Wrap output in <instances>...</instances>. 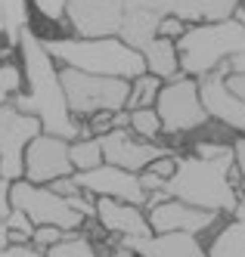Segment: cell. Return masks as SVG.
Segmentation results:
<instances>
[{
    "label": "cell",
    "instance_id": "cell-36",
    "mask_svg": "<svg viewBox=\"0 0 245 257\" xmlns=\"http://www.w3.org/2000/svg\"><path fill=\"white\" fill-rule=\"evenodd\" d=\"M223 81H227V90H230V93H233L239 102H245V75H227Z\"/></svg>",
    "mask_w": 245,
    "mask_h": 257
},
{
    "label": "cell",
    "instance_id": "cell-20",
    "mask_svg": "<svg viewBox=\"0 0 245 257\" xmlns=\"http://www.w3.org/2000/svg\"><path fill=\"white\" fill-rule=\"evenodd\" d=\"M68 161L74 174H84V171H93L103 164V146L97 137H87V140H71L68 143Z\"/></svg>",
    "mask_w": 245,
    "mask_h": 257
},
{
    "label": "cell",
    "instance_id": "cell-42",
    "mask_svg": "<svg viewBox=\"0 0 245 257\" xmlns=\"http://www.w3.org/2000/svg\"><path fill=\"white\" fill-rule=\"evenodd\" d=\"M239 7H242V13H245V0H242V4H239Z\"/></svg>",
    "mask_w": 245,
    "mask_h": 257
},
{
    "label": "cell",
    "instance_id": "cell-11",
    "mask_svg": "<svg viewBox=\"0 0 245 257\" xmlns=\"http://www.w3.org/2000/svg\"><path fill=\"white\" fill-rule=\"evenodd\" d=\"M97 140L103 146V161L127 174H140L155 158L171 152V143H143L130 131H109L106 137H97Z\"/></svg>",
    "mask_w": 245,
    "mask_h": 257
},
{
    "label": "cell",
    "instance_id": "cell-30",
    "mask_svg": "<svg viewBox=\"0 0 245 257\" xmlns=\"http://www.w3.org/2000/svg\"><path fill=\"white\" fill-rule=\"evenodd\" d=\"M177 158H180V155H174V152H168V155L155 158V161L149 164L146 171H149V174H155V177H161V180L168 183V180L174 177V171H177Z\"/></svg>",
    "mask_w": 245,
    "mask_h": 257
},
{
    "label": "cell",
    "instance_id": "cell-33",
    "mask_svg": "<svg viewBox=\"0 0 245 257\" xmlns=\"http://www.w3.org/2000/svg\"><path fill=\"white\" fill-rule=\"evenodd\" d=\"M0 257H47V254L28 242V245H7L4 251H0Z\"/></svg>",
    "mask_w": 245,
    "mask_h": 257
},
{
    "label": "cell",
    "instance_id": "cell-37",
    "mask_svg": "<svg viewBox=\"0 0 245 257\" xmlns=\"http://www.w3.org/2000/svg\"><path fill=\"white\" fill-rule=\"evenodd\" d=\"M227 68H230V75H245V50L227 59Z\"/></svg>",
    "mask_w": 245,
    "mask_h": 257
},
{
    "label": "cell",
    "instance_id": "cell-26",
    "mask_svg": "<svg viewBox=\"0 0 245 257\" xmlns=\"http://www.w3.org/2000/svg\"><path fill=\"white\" fill-rule=\"evenodd\" d=\"M193 155L202 161H223V158H233V143L230 140H199L193 143Z\"/></svg>",
    "mask_w": 245,
    "mask_h": 257
},
{
    "label": "cell",
    "instance_id": "cell-9",
    "mask_svg": "<svg viewBox=\"0 0 245 257\" xmlns=\"http://www.w3.org/2000/svg\"><path fill=\"white\" fill-rule=\"evenodd\" d=\"M121 19V0H68L65 4V22L74 38H118Z\"/></svg>",
    "mask_w": 245,
    "mask_h": 257
},
{
    "label": "cell",
    "instance_id": "cell-29",
    "mask_svg": "<svg viewBox=\"0 0 245 257\" xmlns=\"http://www.w3.org/2000/svg\"><path fill=\"white\" fill-rule=\"evenodd\" d=\"M65 4L68 0H34V13H41L47 22H62L65 19Z\"/></svg>",
    "mask_w": 245,
    "mask_h": 257
},
{
    "label": "cell",
    "instance_id": "cell-10",
    "mask_svg": "<svg viewBox=\"0 0 245 257\" xmlns=\"http://www.w3.org/2000/svg\"><path fill=\"white\" fill-rule=\"evenodd\" d=\"M74 168L68 161V140L59 137H34L25 149V168H22V180L34 183V186H50L59 177H71Z\"/></svg>",
    "mask_w": 245,
    "mask_h": 257
},
{
    "label": "cell",
    "instance_id": "cell-24",
    "mask_svg": "<svg viewBox=\"0 0 245 257\" xmlns=\"http://www.w3.org/2000/svg\"><path fill=\"white\" fill-rule=\"evenodd\" d=\"M25 90V71L19 65V59H4L0 62V99L10 102Z\"/></svg>",
    "mask_w": 245,
    "mask_h": 257
},
{
    "label": "cell",
    "instance_id": "cell-31",
    "mask_svg": "<svg viewBox=\"0 0 245 257\" xmlns=\"http://www.w3.org/2000/svg\"><path fill=\"white\" fill-rule=\"evenodd\" d=\"M90 137H106L109 131H115V112H97L93 118H87Z\"/></svg>",
    "mask_w": 245,
    "mask_h": 257
},
{
    "label": "cell",
    "instance_id": "cell-15",
    "mask_svg": "<svg viewBox=\"0 0 245 257\" xmlns=\"http://www.w3.org/2000/svg\"><path fill=\"white\" fill-rule=\"evenodd\" d=\"M97 223L103 226L106 235L121 238H143L152 235L146 220V208L140 205H127V201H115V198H97Z\"/></svg>",
    "mask_w": 245,
    "mask_h": 257
},
{
    "label": "cell",
    "instance_id": "cell-27",
    "mask_svg": "<svg viewBox=\"0 0 245 257\" xmlns=\"http://www.w3.org/2000/svg\"><path fill=\"white\" fill-rule=\"evenodd\" d=\"M62 238H65V229H56V226H34L31 245L41 248V251H50L53 245H59Z\"/></svg>",
    "mask_w": 245,
    "mask_h": 257
},
{
    "label": "cell",
    "instance_id": "cell-16",
    "mask_svg": "<svg viewBox=\"0 0 245 257\" xmlns=\"http://www.w3.org/2000/svg\"><path fill=\"white\" fill-rule=\"evenodd\" d=\"M137 257H205V245L199 235L190 232H161V235H143V238H121Z\"/></svg>",
    "mask_w": 245,
    "mask_h": 257
},
{
    "label": "cell",
    "instance_id": "cell-34",
    "mask_svg": "<svg viewBox=\"0 0 245 257\" xmlns=\"http://www.w3.org/2000/svg\"><path fill=\"white\" fill-rule=\"evenodd\" d=\"M233 168H236L239 177L245 180V134L233 140Z\"/></svg>",
    "mask_w": 245,
    "mask_h": 257
},
{
    "label": "cell",
    "instance_id": "cell-22",
    "mask_svg": "<svg viewBox=\"0 0 245 257\" xmlns=\"http://www.w3.org/2000/svg\"><path fill=\"white\" fill-rule=\"evenodd\" d=\"M161 84L165 81H158L155 75H140V78H134L130 81V93H127V112H134V108H152L155 105V99H158V90H161Z\"/></svg>",
    "mask_w": 245,
    "mask_h": 257
},
{
    "label": "cell",
    "instance_id": "cell-1",
    "mask_svg": "<svg viewBox=\"0 0 245 257\" xmlns=\"http://www.w3.org/2000/svg\"><path fill=\"white\" fill-rule=\"evenodd\" d=\"M16 59L25 71V90L19 96L10 99V105L22 115H31L41 121V131L47 137H59V140H78L81 137V124L74 121L65 102V90L59 81V65L53 62V56L44 47V38L37 34L31 25L22 28L16 41Z\"/></svg>",
    "mask_w": 245,
    "mask_h": 257
},
{
    "label": "cell",
    "instance_id": "cell-17",
    "mask_svg": "<svg viewBox=\"0 0 245 257\" xmlns=\"http://www.w3.org/2000/svg\"><path fill=\"white\" fill-rule=\"evenodd\" d=\"M143 62H146V71L155 75L158 81H174L180 78V59H177V44L174 41H165V38H155L143 50Z\"/></svg>",
    "mask_w": 245,
    "mask_h": 257
},
{
    "label": "cell",
    "instance_id": "cell-14",
    "mask_svg": "<svg viewBox=\"0 0 245 257\" xmlns=\"http://www.w3.org/2000/svg\"><path fill=\"white\" fill-rule=\"evenodd\" d=\"M199 84V99H202V108L208 121H214L223 131H233V134H245V102H239L230 90H227V81L223 75L211 71L196 81Z\"/></svg>",
    "mask_w": 245,
    "mask_h": 257
},
{
    "label": "cell",
    "instance_id": "cell-35",
    "mask_svg": "<svg viewBox=\"0 0 245 257\" xmlns=\"http://www.w3.org/2000/svg\"><path fill=\"white\" fill-rule=\"evenodd\" d=\"M10 189H13V183L0 177V220H7L10 211H13V201H10Z\"/></svg>",
    "mask_w": 245,
    "mask_h": 257
},
{
    "label": "cell",
    "instance_id": "cell-6",
    "mask_svg": "<svg viewBox=\"0 0 245 257\" xmlns=\"http://www.w3.org/2000/svg\"><path fill=\"white\" fill-rule=\"evenodd\" d=\"M155 112L161 118V131H165L168 143H174V137L196 134V131L211 124L208 115H205V108H202L196 78H186V75L161 84L158 99H155Z\"/></svg>",
    "mask_w": 245,
    "mask_h": 257
},
{
    "label": "cell",
    "instance_id": "cell-7",
    "mask_svg": "<svg viewBox=\"0 0 245 257\" xmlns=\"http://www.w3.org/2000/svg\"><path fill=\"white\" fill-rule=\"evenodd\" d=\"M10 201L16 211H22L34 226H56L65 232H81L87 220L68 205V198L50 192L47 186H34L28 180H16L10 189Z\"/></svg>",
    "mask_w": 245,
    "mask_h": 257
},
{
    "label": "cell",
    "instance_id": "cell-3",
    "mask_svg": "<svg viewBox=\"0 0 245 257\" xmlns=\"http://www.w3.org/2000/svg\"><path fill=\"white\" fill-rule=\"evenodd\" d=\"M230 168H233V158L202 161L193 152L180 155L174 177L165 183V195L183 201V205L202 208V211L233 217V211L239 205V192L230 183Z\"/></svg>",
    "mask_w": 245,
    "mask_h": 257
},
{
    "label": "cell",
    "instance_id": "cell-40",
    "mask_svg": "<svg viewBox=\"0 0 245 257\" xmlns=\"http://www.w3.org/2000/svg\"><path fill=\"white\" fill-rule=\"evenodd\" d=\"M239 198H245V180H242V186H239Z\"/></svg>",
    "mask_w": 245,
    "mask_h": 257
},
{
    "label": "cell",
    "instance_id": "cell-5",
    "mask_svg": "<svg viewBox=\"0 0 245 257\" xmlns=\"http://www.w3.org/2000/svg\"><path fill=\"white\" fill-rule=\"evenodd\" d=\"M59 81L74 121H87L97 112H121L127 105L130 81L84 75V71H74V68H59Z\"/></svg>",
    "mask_w": 245,
    "mask_h": 257
},
{
    "label": "cell",
    "instance_id": "cell-18",
    "mask_svg": "<svg viewBox=\"0 0 245 257\" xmlns=\"http://www.w3.org/2000/svg\"><path fill=\"white\" fill-rule=\"evenodd\" d=\"M205 257H245V223L242 220H227L205 245Z\"/></svg>",
    "mask_w": 245,
    "mask_h": 257
},
{
    "label": "cell",
    "instance_id": "cell-4",
    "mask_svg": "<svg viewBox=\"0 0 245 257\" xmlns=\"http://www.w3.org/2000/svg\"><path fill=\"white\" fill-rule=\"evenodd\" d=\"M245 50V25L236 19L223 22H202L190 25V31L177 41V59H180V75L186 78H205L217 71L220 62Z\"/></svg>",
    "mask_w": 245,
    "mask_h": 257
},
{
    "label": "cell",
    "instance_id": "cell-32",
    "mask_svg": "<svg viewBox=\"0 0 245 257\" xmlns=\"http://www.w3.org/2000/svg\"><path fill=\"white\" fill-rule=\"evenodd\" d=\"M50 192H56V195H62V198H74L81 189H78V183H74V174L71 177H59V180H53L50 186H47Z\"/></svg>",
    "mask_w": 245,
    "mask_h": 257
},
{
    "label": "cell",
    "instance_id": "cell-8",
    "mask_svg": "<svg viewBox=\"0 0 245 257\" xmlns=\"http://www.w3.org/2000/svg\"><path fill=\"white\" fill-rule=\"evenodd\" d=\"M41 121L16 112L10 102H0V177L16 183L22 180L25 149L34 137H41Z\"/></svg>",
    "mask_w": 245,
    "mask_h": 257
},
{
    "label": "cell",
    "instance_id": "cell-23",
    "mask_svg": "<svg viewBox=\"0 0 245 257\" xmlns=\"http://www.w3.org/2000/svg\"><path fill=\"white\" fill-rule=\"evenodd\" d=\"M47 257H103L97 251V242L87 238V232H65V238L59 245H53L50 251H44Z\"/></svg>",
    "mask_w": 245,
    "mask_h": 257
},
{
    "label": "cell",
    "instance_id": "cell-41",
    "mask_svg": "<svg viewBox=\"0 0 245 257\" xmlns=\"http://www.w3.org/2000/svg\"><path fill=\"white\" fill-rule=\"evenodd\" d=\"M0 34H4V13H0Z\"/></svg>",
    "mask_w": 245,
    "mask_h": 257
},
{
    "label": "cell",
    "instance_id": "cell-12",
    "mask_svg": "<svg viewBox=\"0 0 245 257\" xmlns=\"http://www.w3.org/2000/svg\"><path fill=\"white\" fill-rule=\"evenodd\" d=\"M78 189L87 192L90 198H115V201H127V205H146V192L140 186L137 174H127L121 168H112V164H100L93 171L74 174Z\"/></svg>",
    "mask_w": 245,
    "mask_h": 257
},
{
    "label": "cell",
    "instance_id": "cell-19",
    "mask_svg": "<svg viewBox=\"0 0 245 257\" xmlns=\"http://www.w3.org/2000/svg\"><path fill=\"white\" fill-rule=\"evenodd\" d=\"M31 4L34 0H0V13H4V38H7L10 47H16L22 28L31 25V13H28Z\"/></svg>",
    "mask_w": 245,
    "mask_h": 257
},
{
    "label": "cell",
    "instance_id": "cell-13",
    "mask_svg": "<svg viewBox=\"0 0 245 257\" xmlns=\"http://www.w3.org/2000/svg\"><path fill=\"white\" fill-rule=\"evenodd\" d=\"M146 220H149V229H152L155 235H161V232L202 235V232H208L211 226H217L220 214L183 205V201H177V198H165V201H158V205L146 208Z\"/></svg>",
    "mask_w": 245,
    "mask_h": 257
},
{
    "label": "cell",
    "instance_id": "cell-38",
    "mask_svg": "<svg viewBox=\"0 0 245 257\" xmlns=\"http://www.w3.org/2000/svg\"><path fill=\"white\" fill-rule=\"evenodd\" d=\"M7 245H10V232H7V223L0 220V251H4Z\"/></svg>",
    "mask_w": 245,
    "mask_h": 257
},
{
    "label": "cell",
    "instance_id": "cell-39",
    "mask_svg": "<svg viewBox=\"0 0 245 257\" xmlns=\"http://www.w3.org/2000/svg\"><path fill=\"white\" fill-rule=\"evenodd\" d=\"M233 217H236V220H242V223H245V198H239V205H236Z\"/></svg>",
    "mask_w": 245,
    "mask_h": 257
},
{
    "label": "cell",
    "instance_id": "cell-21",
    "mask_svg": "<svg viewBox=\"0 0 245 257\" xmlns=\"http://www.w3.org/2000/svg\"><path fill=\"white\" fill-rule=\"evenodd\" d=\"M130 134L143 143H168L155 105L152 108H134V112H130Z\"/></svg>",
    "mask_w": 245,
    "mask_h": 257
},
{
    "label": "cell",
    "instance_id": "cell-2",
    "mask_svg": "<svg viewBox=\"0 0 245 257\" xmlns=\"http://www.w3.org/2000/svg\"><path fill=\"white\" fill-rule=\"evenodd\" d=\"M44 47L59 68H74L84 75L134 81L146 75L143 53L130 50L118 38H44Z\"/></svg>",
    "mask_w": 245,
    "mask_h": 257
},
{
    "label": "cell",
    "instance_id": "cell-28",
    "mask_svg": "<svg viewBox=\"0 0 245 257\" xmlns=\"http://www.w3.org/2000/svg\"><path fill=\"white\" fill-rule=\"evenodd\" d=\"M186 31H190V25H186L183 19H177V16H165V19L158 22L155 38H165V41H174V44H177Z\"/></svg>",
    "mask_w": 245,
    "mask_h": 257
},
{
    "label": "cell",
    "instance_id": "cell-25",
    "mask_svg": "<svg viewBox=\"0 0 245 257\" xmlns=\"http://www.w3.org/2000/svg\"><path fill=\"white\" fill-rule=\"evenodd\" d=\"M7 223V232H10V245H28L31 235H34V223L22 214V211H10V217L4 220Z\"/></svg>",
    "mask_w": 245,
    "mask_h": 257
}]
</instances>
